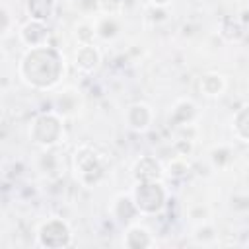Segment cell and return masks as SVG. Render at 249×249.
Segmentation results:
<instances>
[{
    "instance_id": "ba28073f",
    "label": "cell",
    "mask_w": 249,
    "mask_h": 249,
    "mask_svg": "<svg viewBox=\"0 0 249 249\" xmlns=\"http://www.w3.org/2000/svg\"><path fill=\"white\" fill-rule=\"evenodd\" d=\"M19 39L23 45L31 47H41L47 45L49 39V29H47V21H37V19H29L21 31H19Z\"/></svg>"
},
{
    "instance_id": "e0dca14e",
    "label": "cell",
    "mask_w": 249,
    "mask_h": 249,
    "mask_svg": "<svg viewBox=\"0 0 249 249\" xmlns=\"http://www.w3.org/2000/svg\"><path fill=\"white\" fill-rule=\"evenodd\" d=\"M165 171H167V175H171V177H175V179L187 175V171H189V161H187V158H183V156L173 158V160L167 163Z\"/></svg>"
},
{
    "instance_id": "30bf717a",
    "label": "cell",
    "mask_w": 249,
    "mask_h": 249,
    "mask_svg": "<svg viewBox=\"0 0 249 249\" xmlns=\"http://www.w3.org/2000/svg\"><path fill=\"white\" fill-rule=\"evenodd\" d=\"M198 89L206 97H218L226 89V78L222 74H218V72H206L198 80Z\"/></svg>"
},
{
    "instance_id": "8992f818",
    "label": "cell",
    "mask_w": 249,
    "mask_h": 249,
    "mask_svg": "<svg viewBox=\"0 0 249 249\" xmlns=\"http://www.w3.org/2000/svg\"><path fill=\"white\" fill-rule=\"evenodd\" d=\"M124 119H126V124L128 128L136 130V132H144L150 128L152 121H154V111L150 105L146 103H132L126 113H124Z\"/></svg>"
},
{
    "instance_id": "3957f363",
    "label": "cell",
    "mask_w": 249,
    "mask_h": 249,
    "mask_svg": "<svg viewBox=\"0 0 249 249\" xmlns=\"http://www.w3.org/2000/svg\"><path fill=\"white\" fill-rule=\"evenodd\" d=\"M64 134L62 128V119L58 117V113L49 111V113H41L33 119L31 126H29V138L33 144L43 146V148H51L54 144L60 142Z\"/></svg>"
},
{
    "instance_id": "7c38bea8",
    "label": "cell",
    "mask_w": 249,
    "mask_h": 249,
    "mask_svg": "<svg viewBox=\"0 0 249 249\" xmlns=\"http://www.w3.org/2000/svg\"><path fill=\"white\" fill-rule=\"evenodd\" d=\"M124 245L132 247V249L150 247V245H154V239H152V233L144 226H130L124 233Z\"/></svg>"
},
{
    "instance_id": "9c48e42d",
    "label": "cell",
    "mask_w": 249,
    "mask_h": 249,
    "mask_svg": "<svg viewBox=\"0 0 249 249\" xmlns=\"http://www.w3.org/2000/svg\"><path fill=\"white\" fill-rule=\"evenodd\" d=\"M76 68L84 74H89L93 70H97L99 62H101V51L91 43V45H80V49L76 51Z\"/></svg>"
},
{
    "instance_id": "ffe728a7",
    "label": "cell",
    "mask_w": 249,
    "mask_h": 249,
    "mask_svg": "<svg viewBox=\"0 0 249 249\" xmlns=\"http://www.w3.org/2000/svg\"><path fill=\"white\" fill-rule=\"evenodd\" d=\"M2 18H4V25H2V33L6 35V33H8V21H10V14H8V8H6V6L2 8Z\"/></svg>"
},
{
    "instance_id": "277c9868",
    "label": "cell",
    "mask_w": 249,
    "mask_h": 249,
    "mask_svg": "<svg viewBox=\"0 0 249 249\" xmlns=\"http://www.w3.org/2000/svg\"><path fill=\"white\" fill-rule=\"evenodd\" d=\"M130 196H132L138 212H142V214H156L165 204V189L160 185V181L136 183Z\"/></svg>"
},
{
    "instance_id": "6da1fadb",
    "label": "cell",
    "mask_w": 249,
    "mask_h": 249,
    "mask_svg": "<svg viewBox=\"0 0 249 249\" xmlns=\"http://www.w3.org/2000/svg\"><path fill=\"white\" fill-rule=\"evenodd\" d=\"M18 74L35 89H51L64 76V56L58 49L49 45L31 47L21 56Z\"/></svg>"
},
{
    "instance_id": "2e32d148",
    "label": "cell",
    "mask_w": 249,
    "mask_h": 249,
    "mask_svg": "<svg viewBox=\"0 0 249 249\" xmlns=\"http://www.w3.org/2000/svg\"><path fill=\"white\" fill-rule=\"evenodd\" d=\"M195 117V105L193 101H179L173 109V119L179 121V123H189L191 119Z\"/></svg>"
},
{
    "instance_id": "d6986e66",
    "label": "cell",
    "mask_w": 249,
    "mask_h": 249,
    "mask_svg": "<svg viewBox=\"0 0 249 249\" xmlns=\"http://www.w3.org/2000/svg\"><path fill=\"white\" fill-rule=\"evenodd\" d=\"M99 10L105 16H119L123 12V0H99Z\"/></svg>"
},
{
    "instance_id": "8fae6325",
    "label": "cell",
    "mask_w": 249,
    "mask_h": 249,
    "mask_svg": "<svg viewBox=\"0 0 249 249\" xmlns=\"http://www.w3.org/2000/svg\"><path fill=\"white\" fill-rule=\"evenodd\" d=\"M111 212H113L115 220H119V222H130V220L138 214V208H136V204H134L132 196L119 195V196L113 200Z\"/></svg>"
},
{
    "instance_id": "5b68a950",
    "label": "cell",
    "mask_w": 249,
    "mask_h": 249,
    "mask_svg": "<svg viewBox=\"0 0 249 249\" xmlns=\"http://www.w3.org/2000/svg\"><path fill=\"white\" fill-rule=\"evenodd\" d=\"M37 243L41 247H66L72 243V230L62 218H49L39 226Z\"/></svg>"
},
{
    "instance_id": "9a60e30c",
    "label": "cell",
    "mask_w": 249,
    "mask_h": 249,
    "mask_svg": "<svg viewBox=\"0 0 249 249\" xmlns=\"http://www.w3.org/2000/svg\"><path fill=\"white\" fill-rule=\"evenodd\" d=\"M233 130H235V134L241 140L249 142V103L243 105L235 113V117H233Z\"/></svg>"
},
{
    "instance_id": "4fadbf2b",
    "label": "cell",
    "mask_w": 249,
    "mask_h": 249,
    "mask_svg": "<svg viewBox=\"0 0 249 249\" xmlns=\"http://www.w3.org/2000/svg\"><path fill=\"white\" fill-rule=\"evenodd\" d=\"M54 12V0H29L27 2V14L31 19L47 21Z\"/></svg>"
},
{
    "instance_id": "ac0fdd59",
    "label": "cell",
    "mask_w": 249,
    "mask_h": 249,
    "mask_svg": "<svg viewBox=\"0 0 249 249\" xmlns=\"http://www.w3.org/2000/svg\"><path fill=\"white\" fill-rule=\"evenodd\" d=\"M95 35H97V31H95V25H91V23H80L76 27V37H78L80 45H91Z\"/></svg>"
},
{
    "instance_id": "52a82bcc",
    "label": "cell",
    "mask_w": 249,
    "mask_h": 249,
    "mask_svg": "<svg viewBox=\"0 0 249 249\" xmlns=\"http://www.w3.org/2000/svg\"><path fill=\"white\" fill-rule=\"evenodd\" d=\"M132 175L136 179V183H150V181H160L163 177V167L161 163L152 158V156H144L140 158L134 167H132Z\"/></svg>"
},
{
    "instance_id": "7a4b0ae2",
    "label": "cell",
    "mask_w": 249,
    "mask_h": 249,
    "mask_svg": "<svg viewBox=\"0 0 249 249\" xmlns=\"http://www.w3.org/2000/svg\"><path fill=\"white\" fill-rule=\"evenodd\" d=\"M74 171H76V177L80 179V183H84L86 187H91L103 177L105 160L101 158V154L95 148L84 144V146L76 148V152H74Z\"/></svg>"
},
{
    "instance_id": "5bb4252c",
    "label": "cell",
    "mask_w": 249,
    "mask_h": 249,
    "mask_svg": "<svg viewBox=\"0 0 249 249\" xmlns=\"http://www.w3.org/2000/svg\"><path fill=\"white\" fill-rule=\"evenodd\" d=\"M95 31L101 39H113L119 35V21L115 16H105L95 21Z\"/></svg>"
},
{
    "instance_id": "44dd1931",
    "label": "cell",
    "mask_w": 249,
    "mask_h": 249,
    "mask_svg": "<svg viewBox=\"0 0 249 249\" xmlns=\"http://www.w3.org/2000/svg\"><path fill=\"white\" fill-rule=\"evenodd\" d=\"M169 2H171V0H150V4L156 6V8H165Z\"/></svg>"
}]
</instances>
